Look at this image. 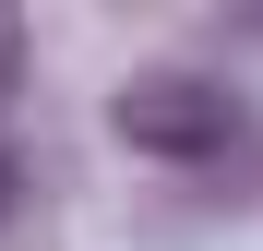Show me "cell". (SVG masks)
<instances>
[{
  "mask_svg": "<svg viewBox=\"0 0 263 251\" xmlns=\"http://www.w3.org/2000/svg\"><path fill=\"white\" fill-rule=\"evenodd\" d=\"M108 132L132 156H156V167H203V156L239 144V96L215 72H132L120 96H108Z\"/></svg>",
  "mask_w": 263,
  "mask_h": 251,
  "instance_id": "obj_1",
  "label": "cell"
},
{
  "mask_svg": "<svg viewBox=\"0 0 263 251\" xmlns=\"http://www.w3.org/2000/svg\"><path fill=\"white\" fill-rule=\"evenodd\" d=\"M12 96H24V12L0 0V120H12Z\"/></svg>",
  "mask_w": 263,
  "mask_h": 251,
  "instance_id": "obj_2",
  "label": "cell"
}]
</instances>
